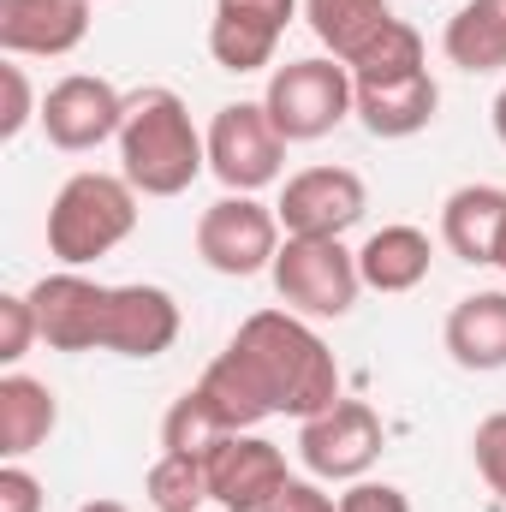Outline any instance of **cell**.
<instances>
[{"mask_svg": "<svg viewBox=\"0 0 506 512\" xmlns=\"http://www.w3.org/2000/svg\"><path fill=\"white\" fill-rule=\"evenodd\" d=\"M209 405L233 423L256 429L268 417H316L328 411L340 393V364L328 352V340L310 328V316L298 310H256L239 322V334L227 340V352L203 370Z\"/></svg>", "mask_w": 506, "mask_h": 512, "instance_id": "obj_1", "label": "cell"}, {"mask_svg": "<svg viewBox=\"0 0 506 512\" xmlns=\"http://www.w3.org/2000/svg\"><path fill=\"white\" fill-rule=\"evenodd\" d=\"M114 143L120 173L137 185V197H179L209 173V137L191 126V108L167 84L126 96V126Z\"/></svg>", "mask_w": 506, "mask_h": 512, "instance_id": "obj_2", "label": "cell"}, {"mask_svg": "<svg viewBox=\"0 0 506 512\" xmlns=\"http://www.w3.org/2000/svg\"><path fill=\"white\" fill-rule=\"evenodd\" d=\"M137 233V185L126 173H72L48 203V256L90 268Z\"/></svg>", "mask_w": 506, "mask_h": 512, "instance_id": "obj_3", "label": "cell"}, {"mask_svg": "<svg viewBox=\"0 0 506 512\" xmlns=\"http://www.w3.org/2000/svg\"><path fill=\"white\" fill-rule=\"evenodd\" d=\"M262 108H268V120L286 143H316V137H328L334 126H346L358 114V84L334 54H310V60L274 66V78L262 90Z\"/></svg>", "mask_w": 506, "mask_h": 512, "instance_id": "obj_4", "label": "cell"}, {"mask_svg": "<svg viewBox=\"0 0 506 512\" xmlns=\"http://www.w3.org/2000/svg\"><path fill=\"white\" fill-rule=\"evenodd\" d=\"M274 292L286 310L310 316V322H340L352 316L364 274H358V251H346V239H286L274 256Z\"/></svg>", "mask_w": 506, "mask_h": 512, "instance_id": "obj_5", "label": "cell"}, {"mask_svg": "<svg viewBox=\"0 0 506 512\" xmlns=\"http://www.w3.org/2000/svg\"><path fill=\"white\" fill-rule=\"evenodd\" d=\"M280 245H286V227H280V215H274L268 203H256V197L227 191L221 203H209V209L197 215V256H203L215 274H227V280H251L262 268H274Z\"/></svg>", "mask_w": 506, "mask_h": 512, "instance_id": "obj_6", "label": "cell"}, {"mask_svg": "<svg viewBox=\"0 0 506 512\" xmlns=\"http://www.w3.org/2000/svg\"><path fill=\"white\" fill-rule=\"evenodd\" d=\"M387 447V429L364 399H334L328 411L298 423V459L316 483H358Z\"/></svg>", "mask_w": 506, "mask_h": 512, "instance_id": "obj_7", "label": "cell"}, {"mask_svg": "<svg viewBox=\"0 0 506 512\" xmlns=\"http://www.w3.org/2000/svg\"><path fill=\"white\" fill-rule=\"evenodd\" d=\"M203 137H209V173H215L227 191L256 197L262 185L280 179L286 137L274 131V120H268L262 102H227V108H215V120H209Z\"/></svg>", "mask_w": 506, "mask_h": 512, "instance_id": "obj_8", "label": "cell"}, {"mask_svg": "<svg viewBox=\"0 0 506 512\" xmlns=\"http://www.w3.org/2000/svg\"><path fill=\"white\" fill-rule=\"evenodd\" d=\"M370 209V191L352 167H304L286 179L274 215L286 239H346Z\"/></svg>", "mask_w": 506, "mask_h": 512, "instance_id": "obj_9", "label": "cell"}, {"mask_svg": "<svg viewBox=\"0 0 506 512\" xmlns=\"http://www.w3.org/2000/svg\"><path fill=\"white\" fill-rule=\"evenodd\" d=\"M108 298H114V286L90 280L84 268L42 274L30 286V310H36L42 346H54V352H102V340H108Z\"/></svg>", "mask_w": 506, "mask_h": 512, "instance_id": "obj_10", "label": "cell"}, {"mask_svg": "<svg viewBox=\"0 0 506 512\" xmlns=\"http://www.w3.org/2000/svg\"><path fill=\"white\" fill-rule=\"evenodd\" d=\"M120 126H126V96L108 78H96V72H66L42 96V131L66 155L102 149L108 137H120Z\"/></svg>", "mask_w": 506, "mask_h": 512, "instance_id": "obj_11", "label": "cell"}, {"mask_svg": "<svg viewBox=\"0 0 506 512\" xmlns=\"http://www.w3.org/2000/svg\"><path fill=\"white\" fill-rule=\"evenodd\" d=\"M203 465H209V501L221 512H262L286 483H292L286 453H280L268 435H256V429L227 435Z\"/></svg>", "mask_w": 506, "mask_h": 512, "instance_id": "obj_12", "label": "cell"}, {"mask_svg": "<svg viewBox=\"0 0 506 512\" xmlns=\"http://www.w3.org/2000/svg\"><path fill=\"white\" fill-rule=\"evenodd\" d=\"M96 0H0V48L6 60H60L90 36Z\"/></svg>", "mask_w": 506, "mask_h": 512, "instance_id": "obj_13", "label": "cell"}, {"mask_svg": "<svg viewBox=\"0 0 506 512\" xmlns=\"http://www.w3.org/2000/svg\"><path fill=\"white\" fill-rule=\"evenodd\" d=\"M173 340H179V304H173L167 286H149V280L114 286L102 352H114V358H143V364H149V358H161Z\"/></svg>", "mask_w": 506, "mask_h": 512, "instance_id": "obj_14", "label": "cell"}, {"mask_svg": "<svg viewBox=\"0 0 506 512\" xmlns=\"http://www.w3.org/2000/svg\"><path fill=\"white\" fill-rule=\"evenodd\" d=\"M441 346L459 370H477V376L506 370V292H465L447 310Z\"/></svg>", "mask_w": 506, "mask_h": 512, "instance_id": "obj_15", "label": "cell"}, {"mask_svg": "<svg viewBox=\"0 0 506 512\" xmlns=\"http://www.w3.org/2000/svg\"><path fill=\"white\" fill-rule=\"evenodd\" d=\"M435 108H441V84H435L429 66L411 72V78H393V84H358V120L381 143L429 131L435 126Z\"/></svg>", "mask_w": 506, "mask_h": 512, "instance_id": "obj_16", "label": "cell"}, {"mask_svg": "<svg viewBox=\"0 0 506 512\" xmlns=\"http://www.w3.org/2000/svg\"><path fill=\"white\" fill-rule=\"evenodd\" d=\"M506 227V191L501 185H459L447 203H441V245L471 262V268H495V245H501Z\"/></svg>", "mask_w": 506, "mask_h": 512, "instance_id": "obj_17", "label": "cell"}, {"mask_svg": "<svg viewBox=\"0 0 506 512\" xmlns=\"http://www.w3.org/2000/svg\"><path fill=\"white\" fill-rule=\"evenodd\" d=\"M54 429H60L54 387L24 370H6L0 376V459H30Z\"/></svg>", "mask_w": 506, "mask_h": 512, "instance_id": "obj_18", "label": "cell"}, {"mask_svg": "<svg viewBox=\"0 0 506 512\" xmlns=\"http://www.w3.org/2000/svg\"><path fill=\"white\" fill-rule=\"evenodd\" d=\"M429 262H435L429 233L423 227H405V221L376 227L358 245V274H364L370 292H411V286H423L429 280Z\"/></svg>", "mask_w": 506, "mask_h": 512, "instance_id": "obj_19", "label": "cell"}, {"mask_svg": "<svg viewBox=\"0 0 506 512\" xmlns=\"http://www.w3.org/2000/svg\"><path fill=\"white\" fill-rule=\"evenodd\" d=\"M441 54L459 72H501L506 66V0H465L447 30H441Z\"/></svg>", "mask_w": 506, "mask_h": 512, "instance_id": "obj_20", "label": "cell"}, {"mask_svg": "<svg viewBox=\"0 0 506 512\" xmlns=\"http://www.w3.org/2000/svg\"><path fill=\"white\" fill-rule=\"evenodd\" d=\"M304 18H310L316 42H322L340 66H352L381 30L393 24V6H387V0H304Z\"/></svg>", "mask_w": 506, "mask_h": 512, "instance_id": "obj_21", "label": "cell"}, {"mask_svg": "<svg viewBox=\"0 0 506 512\" xmlns=\"http://www.w3.org/2000/svg\"><path fill=\"white\" fill-rule=\"evenodd\" d=\"M227 435H239L215 405H209V393L203 387H185L173 405H167V417H161V453H191V459H209Z\"/></svg>", "mask_w": 506, "mask_h": 512, "instance_id": "obj_22", "label": "cell"}, {"mask_svg": "<svg viewBox=\"0 0 506 512\" xmlns=\"http://www.w3.org/2000/svg\"><path fill=\"white\" fill-rule=\"evenodd\" d=\"M274 48H280V30L268 24H251V18H233V12H215L209 18V54L221 72H262L274 66Z\"/></svg>", "mask_w": 506, "mask_h": 512, "instance_id": "obj_23", "label": "cell"}, {"mask_svg": "<svg viewBox=\"0 0 506 512\" xmlns=\"http://www.w3.org/2000/svg\"><path fill=\"white\" fill-rule=\"evenodd\" d=\"M143 495L155 512H203L209 507V465L191 453H161L143 477Z\"/></svg>", "mask_w": 506, "mask_h": 512, "instance_id": "obj_24", "label": "cell"}, {"mask_svg": "<svg viewBox=\"0 0 506 512\" xmlns=\"http://www.w3.org/2000/svg\"><path fill=\"white\" fill-rule=\"evenodd\" d=\"M423 66H429V60H423V36H417L405 18H393L346 72H352V84H393V78H411V72H423Z\"/></svg>", "mask_w": 506, "mask_h": 512, "instance_id": "obj_25", "label": "cell"}, {"mask_svg": "<svg viewBox=\"0 0 506 512\" xmlns=\"http://www.w3.org/2000/svg\"><path fill=\"white\" fill-rule=\"evenodd\" d=\"M42 340V328H36V310H30V292H6L0 298V364L6 370H18L24 364V352Z\"/></svg>", "mask_w": 506, "mask_h": 512, "instance_id": "obj_26", "label": "cell"}, {"mask_svg": "<svg viewBox=\"0 0 506 512\" xmlns=\"http://www.w3.org/2000/svg\"><path fill=\"white\" fill-rule=\"evenodd\" d=\"M471 459H477V477L506 501V411H489L471 435Z\"/></svg>", "mask_w": 506, "mask_h": 512, "instance_id": "obj_27", "label": "cell"}, {"mask_svg": "<svg viewBox=\"0 0 506 512\" xmlns=\"http://www.w3.org/2000/svg\"><path fill=\"white\" fill-rule=\"evenodd\" d=\"M0 84H6V114H0V137L12 143V137L30 126V120H42V102L30 96V78H24V66H18V60H6V66H0Z\"/></svg>", "mask_w": 506, "mask_h": 512, "instance_id": "obj_28", "label": "cell"}, {"mask_svg": "<svg viewBox=\"0 0 506 512\" xmlns=\"http://www.w3.org/2000/svg\"><path fill=\"white\" fill-rule=\"evenodd\" d=\"M340 512H411V495H405L399 483L358 477V483H346V495H340Z\"/></svg>", "mask_w": 506, "mask_h": 512, "instance_id": "obj_29", "label": "cell"}, {"mask_svg": "<svg viewBox=\"0 0 506 512\" xmlns=\"http://www.w3.org/2000/svg\"><path fill=\"white\" fill-rule=\"evenodd\" d=\"M0 512H42V477L24 471V459L0 465Z\"/></svg>", "mask_w": 506, "mask_h": 512, "instance_id": "obj_30", "label": "cell"}, {"mask_svg": "<svg viewBox=\"0 0 506 512\" xmlns=\"http://www.w3.org/2000/svg\"><path fill=\"white\" fill-rule=\"evenodd\" d=\"M304 0H215V12H233V18H251V24H268L286 36V24L298 18Z\"/></svg>", "mask_w": 506, "mask_h": 512, "instance_id": "obj_31", "label": "cell"}, {"mask_svg": "<svg viewBox=\"0 0 506 512\" xmlns=\"http://www.w3.org/2000/svg\"><path fill=\"white\" fill-rule=\"evenodd\" d=\"M262 512H340V501H334V495H322V483H316V477H292V483H286V489H280Z\"/></svg>", "mask_w": 506, "mask_h": 512, "instance_id": "obj_32", "label": "cell"}, {"mask_svg": "<svg viewBox=\"0 0 506 512\" xmlns=\"http://www.w3.org/2000/svg\"><path fill=\"white\" fill-rule=\"evenodd\" d=\"M78 512H131L126 501H108V495H96V501H84Z\"/></svg>", "mask_w": 506, "mask_h": 512, "instance_id": "obj_33", "label": "cell"}, {"mask_svg": "<svg viewBox=\"0 0 506 512\" xmlns=\"http://www.w3.org/2000/svg\"><path fill=\"white\" fill-rule=\"evenodd\" d=\"M495 137L506 143V84H501V96H495Z\"/></svg>", "mask_w": 506, "mask_h": 512, "instance_id": "obj_34", "label": "cell"}, {"mask_svg": "<svg viewBox=\"0 0 506 512\" xmlns=\"http://www.w3.org/2000/svg\"><path fill=\"white\" fill-rule=\"evenodd\" d=\"M495 268L506 274V227H501V245H495Z\"/></svg>", "mask_w": 506, "mask_h": 512, "instance_id": "obj_35", "label": "cell"}]
</instances>
